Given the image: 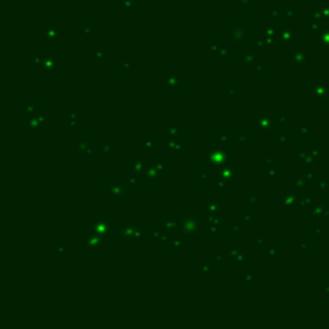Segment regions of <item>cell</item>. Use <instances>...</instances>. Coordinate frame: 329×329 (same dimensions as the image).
Listing matches in <instances>:
<instances>
[{
    "label": "cell",
    "instance_id": "1",
    "mask_svg": "<svg viewBox=\"0 0 329 329\" xmlns=\"http://www.w3.org/2000/svg\"><path fill=\"white\" fill-rule=\"evenodd\" d=\"M118 237L122 239H130V238H143L144 233L139 226H136L134 224H129L127 226L120 228L118 229Z\"/></svg>",
    "mask_w": 329,
    "mask_h": 329
},
{
    "label": "cell",
    "instance_id": "2",
    "mask_svg": "<svg viewBox=\"0 0 329 329\" xmlns=\"http://www.w3.org/2000/svg\"><path fill=\"white\" fill-rule=\"evenodd\" d=\"M181 230L188 235H193L195 233L200 231V220L193 216H188L184 217L181 221Z\"/></svg>",
    "mask_w": 329,
    "mask_h": 329
},
{
    "label": "cell",
    "instance_id": "3",
    "mask_svg": "<svg viewBox=\"0 0 329 329\" xmlns=\"http://www.w3.org/2000/svg\"><path fill=\"white\" fill-rule=\"evenodd\" d=\"M104 244V237H100L98 234H89L88 238L85 239V246L88 249H99Z\"/></svg>",
    "mask_w": 329,
    "mask_h": 329
},
{
    "label": "cell",
    "instance_id": "4",
    "mask_svg": "<svg viewBox=\"0 0 329 329\" xmlns=\"http://www.w3.org/2000/svg\"><path fill=\"white\" fill-rule=\"evenodd\" d=\"M94 233L100 237H107L109 234V224L104 220H98L94 224Z\"/></svg>",
    "mask_w": 329,
    "mask_h": 329
},
{
    "label": "cell",
    "instance_id": "5",
    "mask_svg": "<svg viewBox=\"0 0 329 329\" xmlns=\"http://www.w3.org/2000/svg\"><path fill=\"white\" fill-rule=\"evenodd\" d=\"M229 255L233 257L235 262H243L244 261V253L240 251V247L239 246H234L230 251H229Z\"/></svg>",
    "mask_w": 329,
    "mask_h": 329
},
{
    "label": "cell",
    "instance_id": "6",
    "mask_svg": "<svg viewBox=\"0 0 329 329\" xmlns=\"http://www.w3.org/2000/svg\"><path fill=\"white\" fill-rule=\"evenodd\" d=\"M153 238H156L161 244H166V243H171L170 240V237L167 233H164V234H160V233H153Z\"/></svg>",
    "mask_w": 329,
    "mask_h": 329
},
{
    "label": "cell",
    "instance_id": "7",
    "mask_svg": "<svg viewBox=\"0 0 329 329\" xmlns=\"http://www.w3.org/2000/svg\"><path fill=\"white\" fill-rule=\"evenodd\" d=\"M164 230L166 231H172L176 229V224L174 221H164Z\"/></svg>",
    "mask_w": 329,
    "mask_h": 329
},
{
    "label": "cell",
    "instance_id": "8",
    "mask_svg": "<svg viewBox=\"0 0 329 329\" xmlns=\"http://www.w3.org/2000/svg\"><path fill=\"white\" fill-rule=\"evenodd\" d=\"M210 270H211V265L210 264H203V262H201V271L203 274L210 273Z\"/></svg>",
    "mask_w": 329,
    "mask_h": 329
},
{
    "label": "cell",
    "instance_id": "9",
    "mask_svg": "<svg viewBox=\"0 0 329 329\" xmlns=\"http://www.w3.org/2000/svg\"><path fill=\"white\" fill-rule=\"evenodd\" d=\"M171 243L174 244L176 248H180L181 246H183V240H181V239H179V240H176V242H172V240H171Z\"/></svg>",
    "mask_w": 329,
    "mask_h": 329
},
{
    "label": "cell",
    "instance_id": "10",
    "mask_svg": "<svg viewBox=\"0 0 329 329\" xmlns=\"http://www.w3.org/2000/svg\"><path fill=\"white\" fill-rule=\"evenodd\" d=\"M244 282L247 284H251V282H252V275H251V274H246L244 275Z\"/></svg>",
    "mask_w": 329,
    "mask_h": 329
},
{
    "label": "cell",
    "instance_id": "11",
    "mask_svg": "<svg viewBox=\"0 0 329 329\" xmlns=\"http://www.w3.org/2000/svg\"><path fill=\"white\" fill-rule=\"evenodd\" d=\"M58 252H59V255H63V253H64V246H63V244H62V246H59Z\"/></svg>",
    "mask_w": 329,
    "mask_h": 329
},
{
    "label": "cell",
    "instance_id": "12",
    "mask_svg": "<svg viewBox=\"0 0 329 329\" xmlns=\"http://www.w3.org/2000/svg\"><path fill=\"white\" fill-rule=\"evenodd\" d=\"M239 230H240V229H239L238 226H231V228H230V231H231V233H238Z\"/></svg>",
    "mask_w": 329,
    "mask_h": 329
}]
</instances>
